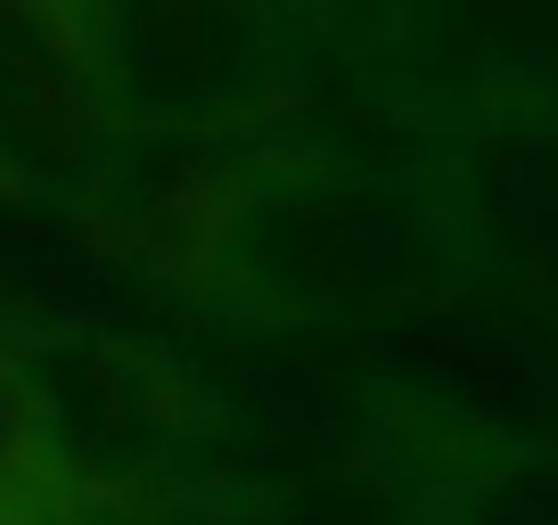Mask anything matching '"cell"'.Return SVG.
Returning <instances> with one entry per match:
<instances>
[{"mask_svg": "<svg viewBox=\"0 0 558 525\" xmlns=\"http://www.w3.org/2000/svg\"><path fill=\"white\" fill-rule=\"evenodd\" d=\"M288 378L320 476L362 525H558V394L402 353Z\"/></svg>", "mask_w": 558, "mask_h": 525, "instance_id": "cell-1", "label": "cell"}]
</instances>
